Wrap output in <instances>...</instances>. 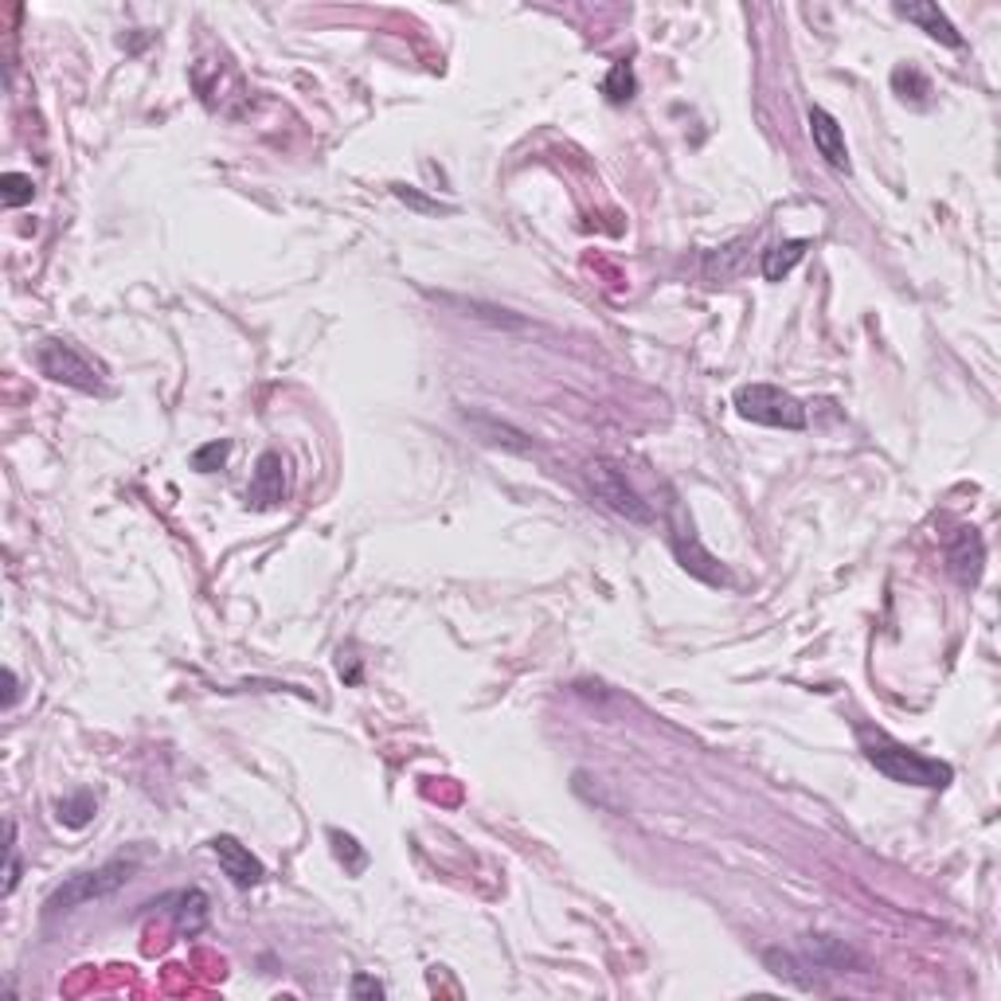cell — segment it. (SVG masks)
<instances>
[{"instance_id":"17","label":"cell","mask_w":1001,"mask_h":1001,"mask_svg":"<svg viewBox=\"0 0 1001 1001\" xmlns=\"http://www.w3.org/2000/svg\"><path fill=\"white\" fill-rule=\"evenodd\" d=\"M32 196H35L32 177H24V172H4L0 177V200H4V207L32 204Z\"/></svg>"},{"instance_id":"22","label":"cell","mask_w":1001,"mask_h":1001,"mask_svg":"<svg viewBox=\"0 0 1001 1001\" xmlns=\"http://www.w3.org/2000/svg\"><path fill=\"white\" fill-rule=\"evenodd\" d=\"M380 993H384V986L376 978H352V998H380Z\"/></svg>"},{"instance_id":"5","label":"cell","mask_w":1001,"mask_h":1001,"mask_svg":"<svg viewBox=\"0 0 1001 1001\" xmlns=\"http://www.w3.org/2000/svg\"><path fill=\"white\" fill-rule=\"evenodd\" d=\"M35 364L55 384H67L75 392H103V372L67 341H43L35 349Z\"/></svg>"},{"instance_id":"19","label":"cell","mask_w":1001,"mask_h":1001,"mask_svg":"<svg viewBox=\"0 0 1001 1001\" xmlns=\"http://www.w3.org/2000/svg\"><path fill=\"white\" fill-rule=\"evenodd\" d=\"M329 841H333V853H337V861H341L352 876H360V873H364V864H369V853H364V849H356V841H352L349 833L333 830V833H329Z\"/></svg>"},{"instance_id":"2","label":"cell","mask_w":1001,"mask_h":1001,"mask_svg":"<svg viewBox=\"0 0 1001 1001\" xmlns=\"http://www.w3.org/2000/svg\"><path fill=\"white\" fill-rule=\"evenodd\" d=\"M138 873V861L129 856H114V861L98 864V869H86V873H75L60 884V888L47 896V916H63V912H75V907L90 904V899H106L114 896L118 888H126Z\"/></svg>"},{"instance_id":"7","label":"cell","mask_w":1001,"mask_h":1001,"mask_svg":"<svg viewBox=\"0 0 1001 1001\" xmlns=\"http://www.w3.org/2000/svg\"><path fill=\"white\" fill-rule=\"evenodd\" d=\"M212 853H215V861H220L223 876H227L235 888H255V884H263V876H266L263 861H258L239 838L220 833V838H212Z\"/></svg>"},{"instance_id":"12","label":"cell","mask_w":1001,"mask_h":1001,"mask_svg":"<svg viewBox=\"0 0 1001 1001\" xmlns=\"http://www.w3.org/2000/svg\"><path fill=\"white\" fill-rule=\"evenodd\" d=\"M278 501H283V458L270 450L258 458L255 481H251V489H247V505L270 509V505H278Z\"/></svg>"},{"instance_id":"15","label":"cell","mask_w":1001,"mask_h":1001,"mask_svg":"<svg viewBox=\"0 0 1001 1001\" xmlns=\"http://www.w3.org/2000/svg\"><path fill=\"white\" fill-rule=\"evenodd\" d=\"M177 924L184 935H200L207 924V896L200 888L192 892H177Z\"/></svg>"},{"instance_id":"18","label":"cell","mask_w":1001,"mask_h":1001,"mask_svg":"<svg viewBox=\"0 0 1001 1001\" xmlns=\"http://www.w3.org/2000/svg\"><path fill=\"white\" fill-rule=\"evenodd\" d=\"M603 95L610 98V103H630L633 98V67L630 63H615L610 67V75L603 78Z\"/></svg>"},{"instance_id":"20","label":"cell","mask_w":1001,"mask_h":1001,"mask_svg":"<svg viewBox=\"0 0 1001 1001\" xmlns=\"http://www.w3.org/2000/svg\"><path fill=\"white\" fill-rule=\"evenodd\" d=\"M227 454H232V443H212V446H204V450L192 454V466H196L200 473H212V470H220Z\"/></svg>"},{"instance_id":"16","label":"cell","mask_w":1001,"mask_h":1001,"mask_svg":"<svg viewBox=\"0 0 1001 1001\" xmlns=\"http://www.w3.org/2000/svg\"><path fill=\"white\" fill-rule=\"evenodd\" d=\"M90 818H95V795L90 790H78L75 798H63L60 802V822L71 826V830H83Z\"/></svg>"},{"instance_id":"14","label":"cell","mask_w":1001,"mask_h":1001,"mask_svg":"<svg viewBox=\"0 0 1001 1001\" xmlns=\"http://www.w3.org/2000/svg\"><path fill=\"white\" fill-rule=\"evenodd\" d=\"M806 247H810L806 239H787V243H775L770 251H763V278H767V283H782V278L802 263Z\"/></svg>"},{"instance_id":"23","label":"cell","mask_w":1001,"mask_h":1001,"mask_svg":"<svg viewBox=\"0 0 1001 1001\" xmlns=\"http://www.w3.org/2000/svg\"><path fill=\"white\" fill-rule=\"evenodd\" d=\"M4 685H9V693H4V709H12V704H17V693H20L17 673H12V669H4Z\"/></svg>"},{"instance_id":"21","label":"cell","mask_w":1001,"mask_h":1001,"mask_svg":"<svg viewBox=\"0 0 1001 1001\" xmlns=\"http://www.w3.org/2000/svg\"><path fill=\"white\" fill-rule=\"evenodd\" d=\"M4 853H9V869H4V896H12V892H17V881H20V861H17V822H9V845H4Z\"/></svg>"},{"instance_id":"10","label":"cell","mask_w":1001,"mask_h":1001,"mask_svg":"<svg viewBox=\"0 0 1001 1001\" xmlns=\"http://www.w3.org/2000/svg\"><path fill=\"white\" fill-rule=\"evenodd\" d=\"M896 12H899L904 20H912V24L924 28V32L931 35V40L947 43V47H962L959 28L950 24L947 12H943L939 4H931V0H924V4H896Z\"/></svg>"},{"instance_id":"13","label":"cell","mask_w":1001,"mask_h":1001,"mask_svg":"<svg viewBox=\"0 0 1001 1001\" xmlns=\"http://www.w3.org/2000/svg\"><path fill=\"white\" fill-rule=\"evenodd\" d=\"M466 423L478 430L481 443L501 446V450H513V454H532V438L524 435V430L509 427V423H497V419H489V415H478V412H466Z\"/></svg>"},{"instance_id":"1","label":"cell","mask_w":1001,"mask_h":1001,"mask_svg":"<svg viewBox=\"0 0 1001 1001\" xmlns=\"http://www.w3.org/2000/svg\"><path fill=\"white\" fill-rule=\"evenodd\" d=\"M861 752H864V759H869L876 770H881L884 779L904 782V787L943 790L950 779H955L950 763L927 759V755L912 752L907 744H896L892 736H884V732H873V727H861Z\"/></svg>"},{"instance_id":"6","label":"cell","mask_w":1001,"mask_h":1001,"mask_svg":"<svg viewBox=\"0 0 1001 1001\" xmlns=\"http://www.w3.org/2000/svg\"><path fill=\"white\" fill-rule=\"evenodd\" d=\"M669 532H673L669 540H673V552H677V560H681V567H685V572H693L696 579L712 583V587L727 583V575H724V567H720V560L712 556L709 549H704L701 540H696L693 521H689L685 509H681V505H673V521H669Z\"/></svg>"},{"instance_id":"4","label":"cell","mask_w":1001,"mask_h":1001,"mask_svg":"<svg viewBox=\"0 0 1001 1001\" xmlns=\"http://www.w3.org/2000/svg\"><path fill=\"white\" fill-rule=\"evenodd\" d=\"M587 481H590V489H595V497L607 501L618 517H626V521H633V524H650L653 521L650 501H642V493L630 486V478H626L622 466L607 462V458H595V462L587 466Z\"/></svg>"},{"instance_id":"11","label":"cell","mask_w":1001,"mask_h":1001,"mask_svg":"<svg viewBox=\"0 0 1001 1001\" xmlns=\"http://www.w3.org/2000/svg\"><path fill=\"white\" fill-rule=\"evenodd\" d=\"M802 955H806V967H818V970H849V967H861L853 950L845 947L841 939H830V935H806L802 943Z\"/></svg>"},{"instance_id":"8","label":"cell","mask_w":1001,"mask_h":1001,"mask_svg":"<svg viewBox=\"0 0 1001 1001\" xmlns=\"http://www.w3.org/2000/svg\"><path fill=\"white\" fill-rule=\"evenodd\" d=\"M810 134H813V146L818 153L826 157V164L838 172H849V146H845V129L841 121L833 118L830 110L822 106H810Z\"/></svg>"},{"instance_id":"3","label":"cell","mask_w":1001,"mask_h":1001,"mask_svg":"<svg viewBox=\"0 0 1001 1001\" xmlns=\"http://www.w3.org/2000/svg\"><path fill=\"white\" fill-rule=\"evenodd\" d=\"M736 412L747 423L759 427H782V430H802L806 427V407L782 387L770 384H747L736 392Z\"/></svg>"},{"instance_id":"9","label":"cell","mask_w":1001,"mask_h":1001,"mask_svg":"<svg viewBox=\"0 0 1001 1001\" xmlns=\"http://www.w3.org/2000/svg\"><path fill=\"white\" fill-rule=\"evenodd\" d=\"M947 564L962 587H975V583L982 579V564H986L982 536H978L975 529H959V536L950 540V549H947Z\"/></svg>"}]
</instances>
